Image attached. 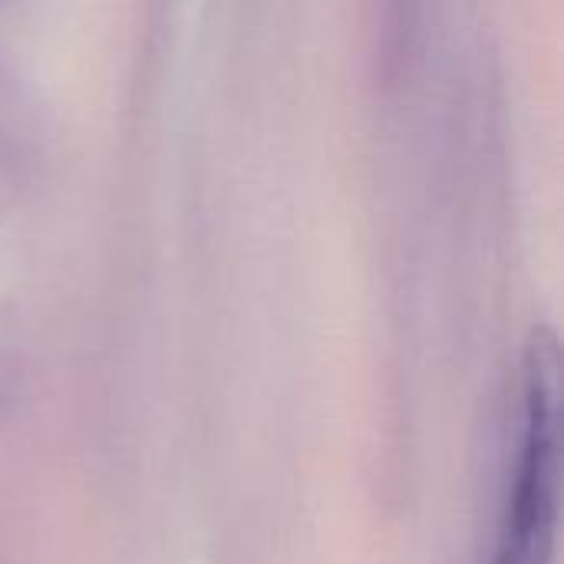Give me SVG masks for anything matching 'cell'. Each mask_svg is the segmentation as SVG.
I'll return each mask as SVG.
<instances>
[{
  "label": "cell",
  "mask_w": 564,
  "mask_h": 564,
  "mask_svg": "<svg viewBox=\"0 0 564 564\" xmlns=\"http://www.w3.org/2000/svg\"><path fill=\"white\" fill-rule=\"evenodd\" d=\"M562 360L552 327H535L525 340L512 400L502 499L489 564H552L558 539L562 479Z\"/></svg>",
  "instance_id": "obj_1"
}]
</instances>
